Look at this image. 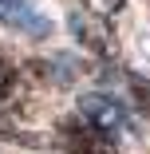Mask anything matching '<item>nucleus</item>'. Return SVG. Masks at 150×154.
I'll return each mask as SVG.
<instances>
[{
  "instance_id": "nucleus-1",
  "label": "nucleus",
  "mask_w": 150,
  "mask_h": 154,
  "mask_svg": "<svg viewBox=\"0 0 150 154\" xmlns=\"http://www.w3.org/2000/svg\"><path fill=\"white\" fill-rule=\"evenodd\" d=\"M79 115L91 122L95 131H103V134H111V138L127 134V127H130V111L118 103L115 95H103V91L83 95V99H79Z\"/></svg>"
},
{
  "instance_id": "nucleus-2",
  "label": "nucleus",
  "mask_w": 150,
  "mask_h": 154,
  "mask_svg": "<svg viewBox=\"0 0 150 154\" xmlns=\"http://www.w3.org/2000/svg\"><path fill=\"white\" fill-rule=\"evenodd\" d=\"M0 24L4 28H16L24 36H51V20L36 12V4H28V0H0Z\"/></svg>"
},
{
  "instance_id": "nucleus-4",
  "label": "nucleus",
  "mask_w": 150,
  "mask_h": 154,
  "mask_svg": "<svg viewBox=\"0 0 150 154\" xmlns=\"http://www.w3.org/2000/svg\"><path fill=\"white\" fill-rule=\"evenodd\" d=\"M12 87H16V71H12L8 59H0V103L12 95Z\"/></svg>"
},
{
  "instance_id": "nucleus-3",
  "label": "nucleus",
  "mask_w": 150,
  "mask_h": 154,
  "mask_svg": "<svg viewBox=\"0 0 150 154\" xmlns=\"http://www.w3.org/2000/svg\"><path fill=\"white\" fill-rule=\"evenodd\" d=\"M63 131H67V150L71 154H111L115 150V138L103 134V131H95L87 119H83V127L71 122V127H63Z\"/></svg>"
}]
</instances>
